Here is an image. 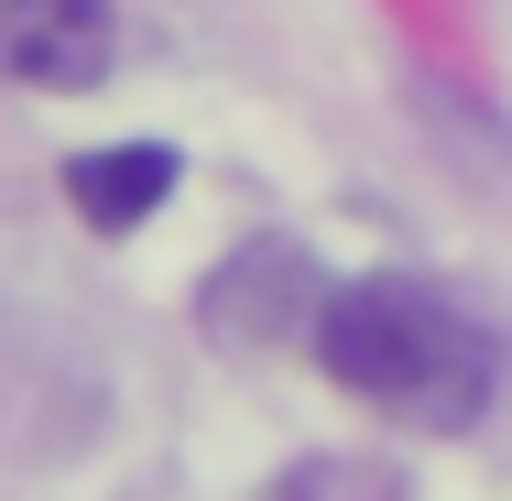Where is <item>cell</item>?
<instances>
[{"label":"cell","mask_w":512,"mask_h":501,"mask_svg":"<svg viewBox=\"0 0 512 501\" xmlns=\"http://www.w3.org/2000/svg\"><path fill=\"white\" fill-rule=\"evenodd\" d=\"M306 349H316V371H327L338 393H360L371 414H404L425 436H469V425L502 414V393H512V327L480 316L469 295H447L436 273L327 284Z\"/></svg>","instance_id":"1"},{"label":"cell","mask_w":512,"mask_h":501,"mask_svg":"<svg viewBox=\"0 0 512 501\" xmlns=\"http://www.w3.org/2000/svg\"><path fill=\"white\" fill-rule=\"evenodd\" d=\"M316 305H327V273H316L295 240H251L240 262H218L207 284V338L229 349H273V338H316Z\"/></svg>","instance_id":"2"},{"label":"cell","mask_w":512,"mask_h":501,"mask_svg":"<svg viewBox=\"0 0 512 501\" xmlns=\"http://www.w3.org/2000/svg\"><path fill=\"white\" fill-rule=\"evenodd\" d=\"M120 33H109V0H0V77L11 88H44V99H77L99 88Z\"/></svg>","instance_id":"3"},{"label":"cell","mask_w":512,"mask_h":501,"mask_svg":"<svg viewBox=\"0 0 512 501\" xmlns=\"http://www.w3.org/2000/svg\"><path fill=\"white\" fill-rule=\"evenodd\" d=\"M66 197H77L88 229L120 240V229H142L153 207L175 197V153H164V142H109V153H77V164H66Z\"/></svg>","instance_id":"4"},{"label":"cell","mask_w":512,"mask_h":501,"mask_svg":"<svg viewBox=\"0 0 512 501\" xmlns=\"http://www.w3.org/2000/svg\"><path fill=\"white\" fill-rule=\"evenodd\" d=\"M273 501H404V480L393 469H349V458H316V469H295Z\"/></svg>","instance_id":"5"}]
</instances>
